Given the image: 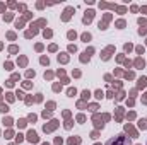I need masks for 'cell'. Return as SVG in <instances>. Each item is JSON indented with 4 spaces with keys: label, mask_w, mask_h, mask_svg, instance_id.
Returning a JSON list of instances; mask_svg holds the SVG:
<instances>
[{
    "label": "cell",
    "mask_w": 147,
    "mask_h": 145,
    "mask_svg": "<svg viewBox=\"0 0 147 145\" xmlns=\"http://www.w3.org/2000/svg\"><path fill=\"white\" fill-rule=\"evenodd\" d=\"M108 145H130V140H127L123 135H118V137H115L113 140H110Z\"/></svg>",
    "instance_id": "6da1fadb"
}]
</instances>
